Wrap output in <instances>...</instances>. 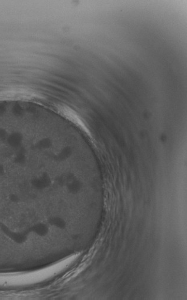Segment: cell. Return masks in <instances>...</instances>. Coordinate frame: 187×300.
<instances>
[{"instance_id":"6da1fadb","label":"cell","mask_w":187,"mask_h":300,"mask_svg":"<svg viewBox=\"0 0 187 300\" xmlns=\"http://www.w3.org/2000/svg\"><path fill=\"white\" fill-rule=\"evenodd\" d=\"M58 112L63 117L66 118L70 122H72L73 125L77 126L84 133H85L88 135H89V132L87 127L84 124L83 121L80 119V118L73 113L72 110H69L67 108L62 107L60 108Z\"/></svg>"}]
</instances>
